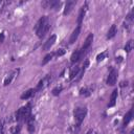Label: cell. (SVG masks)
I'll use <instances>...</instances> for the list:
<instances>
[{
  "mask_svg": "<svg viewBox=\"0 0 134 134\" xmlns=\"http://www.w3.org/2000/svg\"><path fill=\"white\" fill-rule=\"evenodd\" d=\"M29 115H31V105L27 104V105L21 107L20 109H18V111L15 114V119L17 121H21V120L25 121Z\"/></svg>",
  "mask_w": 134,
  "mask_h": 134,
  "instance_id": "obj_1",
  "label": "cell"
},
{
  "mask_svg": "<svg viewBox=\"0 0 134 134\" xmlns=\"http://www.w3.org/2000/svg\"><path fill=\"white\" fill-rule=\"evenodd\" d=\"M87 114V107H76L74 109L73 115H74V119H75V126L77 128H80L81 124L83 122L84 118L86 117Z\"/></svg>",
  "mask_w": 134,
  "mask_h": 134,
  "instance_id": "obj_2",
  "label": "cell"
},
{
  "mask_svg": "<svg viewBox=\"0 0 134 134\" xmlns=\"http://www.w3.org/2000/svg\"><path fill=\"white\" fill-rule=\"evenodd\" d=\"M117 75H118V72L115 68H112L111 71L109 72L108 74V77H107V81H106V84L108 86H114L116 81H117Z\"/></svg>",
  "mask_w": 134,
  "mask_h": 134,
  "instance_id": "obj_3",
  "label": "cell"
},
{
  "mask_svg": "<svg viewBox=\"0 0 134 134\" xmlns=\"http://www.w3.org/2000/svg\"><path fill=\"white\" fill-rule=\"evenodd\" d=\"M41 4L44 8L58 9L61 6V1H59V0H44V1H42Z\"/></svg>",
  "mask_w": 134,
  "mask_h": 134,
  "instance_id": "obj_4",
  "label": "cell"
},
{
  "mask_svg": "<svg viewBox=\"0 0 134 134\" xmlns=\"http://www.w3.org/2000/svg\"><path fill=\"white\" fill-rule=\"evenodd\" d=\"M93 38H94V36H93V34H89L88 36H87V38H86V40H85V42H84V44H83V46H82V48L80 49V51H81V53H82V55L90 48V46L92 45V42H93Z\"/></svg>",
  "mask_w": 134,
  "mask_h": 134,
  "instance_id": "obj_5",
  "label": "cell"
},
{
  "mask_svg": "<svg viewBox=\"0 0 134 134\" xmlns=\"http://www.w3.org/2000/svg\"><path fill=\"white\" fill-rule=\"evenodd\" d=\"M50 81H51V75H50V74H47L45 77H43L42 80H40V82H39L38 85H37L36 91L43 90L46 86H48V84H50Z\"/></svg>",
  "mask_w": 134,
  "mask_h": 134,
  "instance_id": "obj_6",
  "label": "cell"
},
{
  "mask_svg": "<svg viewBox=\"0 0 134 134\" xmlns=\"http://www.w3.org/2000/svg\"><path fill=\"white\" fill-rule=\"evenodd\" d=\"M49 28H50V24H49V22L48 21H46L39 29H37L36 30V32H37V36L41 39V38H43L46 34H47V31L49 30Z\"/></svg>",
  "mask_w": 134,
  "mask_h": 134,
  "instance_id": "obj_7",
  "label": "cell"
},
{
  "mask_svg": "<svg viewBox=\"0 0 134 134\" xmlns=\"http://www.w3.org/2000/svg\"><path fill=\"white\" fill-rule=\"evenodd\" d=\"M55 40H57V36H55V35L50 36V37L47 39V41L44 43V45H43V50H49V49L53 46V44L55 43Z\"/></svg>",
  "mask_w": 134,
  "mask_h": 134,
  "instance_id": "obj_8",
  "label": "cell"
},
{
  "mask_svg": "<svg viewBox=\"0 0 134 134\" xmlns=\"http://www.w3.org/2000/svg\"><path fill=\"white\" fill-rule=\"evenodd\" d=\"M75 4H76V1H74V0L67 1L66 4H65V8H64V10H63V15H64V16L69 15V14L71 13V10L73 9V7L75 6Z\"/></svg>",
  "mask_w": 134,
  "mask_h": 134,
  "instance_id": "obj_9",
  "label": "cell"
},
{
  "mask_svg": "<svg viewBox=\"0 0 134 134\" xmlns=\"http://www.w3.org/2000/svg\"><path fill=\"white\" fill-rule=\"evenodd\" d=\"M87 9H88V3L86 2L82 7H81V9H80V13H79V17H77V24L79 25H81L82 24V22H83V19H84V17H85V15H86V12H87Z\"/></svg>",
  "mask_w": 134,
  "mask_h": 134,
  "instance_id": "obj_10",
  "label": "cell"
},
{
  "mask_svg": "<svg viewBox=\"0 0 134 134\" xmlns=\"http://www.w3.org/2000/svg\"><path fill=\"white\" fill-rule=\"evenodd\" d=\"M18 72H19V69H16V70L12 71V72L5 77V80H4V82H3V85H4V86H8V85L13 82V80L16 77V75L18 74Z\"/></svg>",
  "mask_w": 134,
  "mask_h": 134,
  "instance_id": "obj_11",
  "label": "cell"
},
{
  "mask_svg": "<svg viewBox=\"0 0 134 134\" xmlns=\"http://www.w3.org/2000/svg\"><path fill=\"white\" fill-rule=\"evenodd\" d=\"M80 32H81V25H79V26L72 31V34H71V36H70V39H69V43H70V44H73V43L77 40V38H79V36H80Z\"/></svg>",
  "mask_w": 134,
  "mask_h": 134,
  "instance_id": "obj_12",
  "label": "cell"
},
{
  "mask_svg": "<svg viewBox=\"0 0 134 134\" xmlns=\"http://www.w3.org/2000/svg\"><path fill=\"white\" fill-rule=\"evenodd\" d=\"M82 57H83V55H82L80 49H77V50H75V51L72 52V54H71V57H70V62H71L72 64H74V63H76L77 61H80V59H82Z\"/></svg>",
  "mask_w": 134,
  "mask_h": 134,
  "instance_id": "obj_13",
  "label": "cell"
},
{
  "mask_svg": "<svg viewBox=\"0 0 134 134\" xmlns=\"http://www.w3.org/2000/svg\"><path fill=\"white\" fill-rule=\"evenodd\" d=\"M117 89H114L113 92L111 93V96H110V102L108 104V107H113L115 106L116 104V100H117Z\"/></svg>",
  "mask_w": 134,
  "mask_h": 134,
  "instance_id": "obj_14",
  "label": "cell"
},
{
  "mask_svg": "<svg viewBox=\"0 0 134 134\" xmlns=\"http://www.w3.org/2000/svg\"><path fill=\"white\" fill-rule=\"evenodd\" d=\"M92 87H85V88H81L80 89V95L81 96H84V97H88V96H90L91 95V93H92Z\"/></svg>",
  "mask_w": 134,
  "mask_h": 134,
  "instance_id": "obj_15",
  "label": "cell"
},
{
  "mask_svg": "<svg viewBox=\"0 0 134 134\" xmlns=\"http://www.w3.org/2000/svg\"><path fill=\"white\" fill-rule=\"evenodd\" d=\"M132 117H133V110L131 109L129 112L126 113V115L124 116V120H122V126L126 127L131 120H132Z\"/></svg>",
  "mask_w": 134,
  "mask_h": 134,
  "instance_id": "obj_16",
  "label": "cell"
},
{
  "mask_svg": "<svg viewBox=\"0 0 134 134\" xmlns=\"http://www.w3.org/2000/svg\"><path fill=\"white\" fill-rule=\"evenodd\" d=\"M116 32H117L116 25H115V24H113V25H111V27L109 28V30H108V32H107V36H106V38H107V39H112L113 37H115Z\"/></svg>",
  "mask_w": 134,
  "mask_h": 134,
  "instance_id": "obj_17",
  "label": "cell"
},
{
  "mask_svg": "<svg viewBox=\"0 0 134 134\" xmlns=\"http://www.w3.org/2000/svg\"><path fill=\"white\" fill-rule=\"evenodd\" d=\"M35 92H36V89H28V90L25 91L23 94H21L20 98H21V99H28V98H30L31 96L35 95Z\"/></svg>",
  "mask_w": 134,
  "mask_h": 134,
  "instance_id": "obj_18",
  "label": "cell"
},
{
  "mask_svg": "<svg viewBox=\"0 0 134 134\" xmlns=\"http://www.w3.org/2000/svg\"><path fill=\"white\" fill-rule=\"evenodd\" d=\"M79 73H80V67H79V66L73 67V68L70 70V73H69V80H70V81L74 80V79L76 77V75H79Z\"/></svg>",
  "mask_w": 134,
  "mask_h": 134,
  "instance_id": "obj_19",
  "label": "cell"
},
{
  "mask_svg": "<svg viewBox=\"0 0 134 134\" xmlns=\"http://www.w3.org/2000/svg\"><path fill=\"white\" fill-rule=\"evenodd\" d=\"M46 21H48V18H47V16H43V17H41L39 20H38V22H37V24H36V26H35V30H37V29H39Z\"/></svg>",
  "mask_w": 134,
  "mask_h": 134,
  "instance_id": "obj_20",
  "label": "cell"
},
{
  "mask_svg": "<svg viewBox=\"0 0 134 134\" xmlns=\"http://www.w3.org/2000/svg\"><path fill=\"white\" fill-rule=\"evenodd\" d=\"M133 47H134V42H133V40H129V41L126 43V45H125V51H126L127 53H129V52L133 49Z\"/></svg>",
  "mask_w": 134,
  "mask_h": 134,
  "instance_id": "obj_21",
  "label": "cell"
},
{
  "mask_svg": "<svg viewBox=\"0 0 134 134\" xmlns=\"http://www.w3.org/2000/svg\"><path fill=\"white\" fill-rule=\"evenodd\" d=\"M53 55H54V53H52V52H50V53H47V54L44 57L43 61H42V65H46L48 62H50V61L52 60Z\"/></svg>",
  "mask_w": 134,
  "mask_h": 134,
  "instance_id": "obj_22",
  "label": "cell"
},
{
  "mask_svg": "<svg viewBox=\"0 0 134 134\" xmlns=\"http://www.w3.org/2000/svg\"><path fill=\"white\" fill-rule=\"evenodd\" d=\"M62 91H63V87H62V86H57V87H54V88L52 89L51 93H52L54 96H58Z\"/></svg>",
  "mask_w": 134,
  "mask_h": 134,
  "instance_id": "obj_23",
  "label": "cell"
},
{
  "mask_svg": "<svg viewBox=\"0 0 134 134\" xmlns=\"http://www.w3.org/2000/svg\"><path fill=\"white\" fill-rule=\"evenodd\" d=\"M36 130V127H35V121H29L27 122V131L29 133H34Z\"/></svg>",
  "mask_w": 134,
  "mask_h": 134,
  "instance_id": "obj_24",
  "label": "cell"
},
{
  "mask_svg": "<svg viewBox=\"0 0 134 134\" xmlns=\"http://www.w3.org/2000/svg\"><path fill=\"white\" fill-rule=\"evenodd\" d=\"M20 131H21V126L20 125H17V126H15L10 129L12 134H20Z\"/></svg>",
  "mask_w": 134,
  "mask_h": 134,
  "instance_id": "obj_25",
  "label": "cell"
},
{
  "mask_svg": "<svg viewBox=\"0 0 134 134\" xmlns=\"http://www.w3.org/2000/svg\"><path fill=\"white\" fill-rule=\"evenodd\" d=\"M106 55H107V52H106V51L98 53V54L96 55V61H97V62H100V61H103V60L106 58Z\"/></svg>",
  "mask_w": 134,
  "mask_h": 134,
  "instance_id": "obj_26",
  "label": "cell"
},
{
  "mask_svg": "<svg viewBox=\"0 0 134 134\" xmlns=\"http://www.w3.org/2000/svg\"><path fill=\"white\" fill-rule=\"evenodd\" d=\"M65 53H66V50H65L64 48H60V49H58L57 52H55V54H57L58 57H62V55H64Z\"/></svg>",
  "mask_w": 134,
  "mask_h": 134,
  "instance_id": "obj_27",
  "label": "cell"
},
{
  "mask_svg": "<svg viewBox=\"0 0 134 134\" xmlns=\"http://www.w3.org/2000/svg\"><path fill=\"white\" fill-rule=\"evenodd\" d=\"M126 20H127V21H129V22H133V20H134V17H133V12H131V13H129V14L127 15Z\"/></svg>",
  "mask_w": 134,
  "mask_h": 134,
  "instance_id": "obj_28",
  "label": "cell"
},
{
  "mask_svg": "<svg viewBox=\"0 0 134 134\" xmlns=\"http://www.w3.org/2000/svg\"><path fill=\"white\" fill-rule=\"evenodd\" d=\"M4 133V120L0 119V134Z\"/></svg>",
  "mask_w": 134,
  "mask_h": 134,
  "instance_id": "obj_29",
  "label": "cell"
},
{
  "mask_svg": "<svg viewBox=\"0 0 134 134\" xmlns=\"http://www.w3.org/2000/svg\"><path fill=\"white\" fill-rule=\"evenodd\" d=\"M7 4H9V2H8V1H5V0H0V8L5 7Z\"/></svg>",
  "mask_w": 134,
  "mask_h": 134,
  "instance_id": "obj_30",
  "label": "cell"
},
{
  "mask_svg": "<svg viewBox=\"0 0 134 134\" xmlns=\"http://www.w3.org/2000/svg\"><path fill=\"white\" fill-rule=\"evenodd\" d=\"M88 66H89V61H88V60H86V61L84 62V64H83V68H82V69H83V70H86Z\"/></svg>",
  "mask_w": 134,
  "mask_h": 134,
  "instance_id": "obj_31",
  "label": "cell"
},
{
  "mask_svg": "<svg viewBox=\"0 0 134 134\" xmlns=\"http://www.w3.org/2000/svg\"><path fill=\"white\" fill-rule=\"evenodd\" d=\"M4 38H5L4 32H1V34H0V43H3V42H4Z\"/></svg>",
  "mask_w": 134,
  "mask_h": 134,
  "instance_id": "obj_32",
  "label": "cell"
},
{
  "mask_svg": "<svg viewBox=\"0 0 134 134\" xmlns=\"http://www.w3.org/2000/svg\"><path fill=\"white\" fill-rule=\"evenodd\" d=\"M117 63H120L121 61H122V57H118V58H116V60H115Z\"/></svg>",
  "mask_w": 134,
  "mask_h": 134,
  "instance_id": "obj_33",
  "label": "cell"
},
{
  "mask_svg": "<svg viewBox=\"0 0 134 134\" xmlns=\"http://www.w3.org/2000/svg\"><path fill=\"white\" fill-rule=\"evenodd\" d=\"M125 86H128V82L126 81V82H121V84H120V87H125Z\"/></svg>",
  "mask_w": 134,
  "mask_h": 134,
  "instance_id": "obj_34",
  "label": "cell"
},
{
  "mask_svg": "<svg viewBox=\"0 0 134 134\" xmlns=\"http://www.w3.org/2000/svg\"><path fill=\"white\" fill-rule=\"evenodd\" d=\"M86 134H94V131H93V130H91V129H90V130H89V131H88V132H87V133H86Z\"/></svg>",
  "mask_w": 134,
  "mask_h": 134,
  "instance_id": "obj_35",
  "label": "cell"
}]
</instances>
